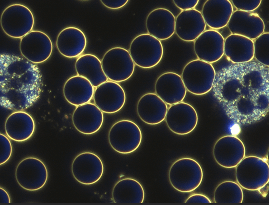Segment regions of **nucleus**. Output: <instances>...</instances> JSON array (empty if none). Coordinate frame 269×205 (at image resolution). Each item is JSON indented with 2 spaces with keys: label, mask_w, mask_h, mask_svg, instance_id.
Listing matches in <instances>:
<instances>
[{
  "label": "nucleus",
  "mask_w": 269,
  "mask_h": 205,
  "mask_svg": "<svg viewBox=\"0 0 269 205\" xmlns=\"http://www.w3.org/2000/svg\"><path fill=\"white\" fill-rule=\"evenodd\" d=\"M252 60L222 68L212 88L227 116L240 125L258 122L269 111V67Z\"/></svg>",
  "instance_id": "obj_1"
},
{
  "label": "nucleus",
  "mask_w": 269,
  "mask_h": 205,
  "mask_svg": "<svg viewBox=\"0 0 269 205\" xmlns=\"http://www.w3.org/2000/svg\"><path fill=\"white\" fill-rule=\"evenodd\" d=\"M0 103L15 111L24 110L39 99L42 79L37 66L24 57L6 54L0 56Z\"/></svg>",
  "instance_id": "obj_2"
},
{
  "label": "nucleus",
  "mask_w": 269,
  "mask_h": 205,
  "mask_svg": "<svg viewBox=\"0 0 269 205\" xmlns=\"http://www.w3.org/2000/svg\"><path fill=\"white\" fill-rule=\"evenodd\" d=\"M203 172L200 164L190 157H183L175 161L168 173L169 182L177 191L183 193L192 192L200 185Z\"/></svg>",
  "instance_id": "obj_3"
},
{
  "label": "nucleus",
  "mask_w": 269,
  "mask_h": 205,
  "mask_svg": "<svg viewBox=\"0 0 269 205\" xmlns=\"http://www.w3.org/2000/svg\"><path fill=\"white\" fill-rule=\"evenodd\" d=\"M235 176L241 187L248 190H257L269 182V165L257 156L244 157L236 166Z\"/></svg>",
  "instance_id": "obj_4"
},
{
  "label": "nucleus",
  "mask_w": 269,
  "mask_h": 205,
  "mask_svg": "<svg viewBox=\"0 0 269 205\" xmlns=\"http://www.w3.org/2000/svg\"><path fill=\"white\" fill-rule=\"evenodd\" d=\"M216 74L211 64L198 59L186 65L181 77L186 90L194 95H201L212 89Z\"/></svg>",
  "instance_id": "obj_5"
},
{
  "label": "nucleus",
  "mask_w": 269,
  "mask_h": 205,
  "mask_svg": "<svg viewBox=\"0 0 269 205\" xmlns=\"http://www.w3.org/2000/svg\"><path fill=\"white\" fill-rule=\"evenodd\" d=\"M129 52L135 64L147 69L159 63L163 56V49L160 40L148 33H144L132 40Z\"/></svg>",
  "instance_id": "obj_6"
},
{
  "label": "nucleus",
  "mask_w": 269,
  "mask_h": 205,
  "mask_svg": "<svg viewBox=\"0 0 269 205\" xmlns=\"http://www.w3.org/2000/svg\"><path fill=\"white\" fill-rule=\"evenodd\" d=\"M34 22L33 14L26 6L14 4L3 11L0 24L4 32L13 38H22L32 31Z\"/></svg>",
  "instance_id": "obj_7"
},
{
  "label": "nucleus",
  "mask_w": 269,
  "mask_h": 205,
  "mask_svg": "<svg viewBox=\"0 0 269 205\" xmlns=\"http://www.w3.org/2000/svg\"><path fill=\"white\" fill-rule=\"evenodd\" d=\"M111 147L117 152L128 154L135 151L141 142L142 135L138 125L128 120H122L114 124L108 134Z\"/></svg>",
  "instance_id": "obj_8"
},
{
  "label": "nucleus",
  "mask_w": 269,
  "mask_h": 205,
  "mask_svg": "<svg viewBox=\"0 0 269 205\" xmlns=\"http://www.w3.org/2000/svg\"><path fill=\"white\" fill-rule=\"evenodd\" d=\"M101 62L108 79L117 82L128 80L134 70L135 64L129 51L121 47L109 50L103 55Z\"/></svg>",
  "instance_id": "obj_9"
},
{
  "label": "nucleus",
  "mask_w": 269,
  "mask_h": 205,
  "mask_svg": "<svg viewBox=\"0 0 269 205\" xmlns=\"http://www.w3.org/2000/svg\"><path fill=\"white\" fill-rule=\"evenodd\" d=\"M16 180L24 189L35 191L42 188L46 184L48 172L44 163L36 157H30L21 160L15 171Z\"/></svg>",
  "instance_id": "obj_10"
},
{
  "label": "nucleus",
  "mask_w": 269,
  "mask_h": 205,
  "mask_svg": "<svg viewBox=\"0 0 269 205\" xmlns=\"http://www.w3.org/2000/svg\"><path fill=\"white\" fill-rule=\"evenodd\" d=\"M19 48L24 57L35 64L47 60L52 53L53 46L46 34L40 31L32 30L21 38Z\"/></svg>",
  "instance_id": "obj_11"
},
{
  "label": "nucleus",
  "mask_w": 269,
  "mask_h": 205,
  "mask_svg": "<svg viewBox=\"0 0 269 205\" xmlns=\"http://www.w3.org/2000/svg\"><path fill=\"white\" fill-rule=\"evenodd\" d=\"M74 178L85 185L94 184L102 177L104 171L103 162L95 154L89 152L80 153L74 158L71 166Z\"/></svg>",
  "instance_id": "obj_12"
},
{
  "label": "nucleus",
  "mask_w": 269,
  "mask_h": 205,
  "mask_svg": "<svg viewBox=\"0 0 269 205\" xmlns=\"http://www.w3.org/2000/svg\"><path fill=\"white\" fill-rule=\"evenodd\" d=\"M213 155L216 162L225 168L236 167L245 157V149L242 141L232 135L223 136L215 143Z\"/></svg>",
  "instance_id": "obj_13"
},
{
  "label": "nucleus",
  "mask_w": 269,
  "mask_h": 205,
  "mask_svg": "<svg viewBox=\"0 0 269 205\" xmlns=\"http://www.w3.org/2000/svg\"><path fill=\"white\" fill-rule=\"evenodd\" d=\"M165 119L168 127L172 132L178 135H185L191 132L196 127L198 116L192 106L181 102L170 107Z\"/></svg>",
  "instance_id": "obj_14"
},
{
  "label": "nucleus",
  "mask_w": 269,
  "mask_h": 205,
  "mask_svg": "<svg viewBox=\"0 0 269 205\" xmlns=\"http://www.w3.org/2000/svg\"><path fill=\"white\" fill-rule=\"evenodd\" d=\"M93 98L95 104L103 112L112 113L123 107L126 95L123 89L117 82L107 81L96 88Z\"/></svg>",
  "instance_id": "obj_15"
},
{
  "label": "nucleus",
  "mask_w": 269,
  "mask_h": 205,
  "mask_svg": "<svg viewBox=\"0 0 269 205\" xmlns=\"http://www.w3.org/2000/svg\"><path fill=\"white\" fill-rule=\"evenodd\" d=\"M224 39L216 30L204 31L195 41L194 50L199 59L211 64L224 54Z\"/></svg>",
  "instance_id": "obj_16"
},
{
  "label": "nucleus",
  "mask_w": 269,
  "mask_h": 205,
  "mask_svg": "<svg viewBox=\"0 0 269 205\" xmlns=\"http://www.w3.org/2000/svg\"><path fill=\"white\" fill-rule=\"evenodd\" d=\"M232 34L254 40L264 33L265 25L256 13L237 10L233 12L227 24Z\"/></svg>",
  "instance_id": "obj_17"
},
{
  "label": "nucleus",
  "mask_w": 269,
  "mask_h": 205,
  "mask_svg": "<svg viewBox=\"0 0 269 205\" xmlns=\"http://www.w3.org/2000/svg\"><path fill=\"white\" fill-rule=\"evenodd\" d=\"M155 89L156 94L166 104L170 105L181 102L187 90L182 77L172 72L160 75L156 80Z\"/></svg>",
  "instance_id": "obj_18"
},
{
  "label": "nucleus",
  "mask_w": 269,
  "mask_h": 205,
  "mask_svg": "<svg viewBox=\"0 0 269 205\" xmlns=\"http://www.w3.org/2000/svg\"><path fill=\"white\" fill-rule=\"evenodd\" d=\"M206 25L199 11L195 9L182 11L176 18L175 32L181 40L193 41L205 30Z\"/></svg>",
  "instance_id": "obj_19"
},
{
  "label": "nucleus",
  "mask_w": 269,
  "mask_h": 205,
  "mask_svg": "<svg viewBox=\"0 0 269 205\" xmlns=\"http://www.w3.org/2000/svg\"><path fill=\"white\" fill-rule=\"evenodd\" d=\"M73 123L80 132L90 135L97 132L103 121V112L95 104L88 103L77 107L72 116Z\"/></svg>",
  "instance_id": "obj_20"
},
{
  "label": "nucleus",
  "mask_w": 269,
  "mask_h": 205,
  "mask_svg": "<svg viewBox=\"0 0 269 205\" xmlns=\"http://www.w3.org/2000/svg\"><path fill=\"white\" fill-rule=\"evenodd\" d=\"M175 20L173 13L166 8L153 10L148 14L146 21L148 34L160 40L169 38L175 32Z\"/></svg>",
  "instance_id": "obj_21"
},
{
  "label": "nucleus",
  "mask_w": 269,
  "mask_h": 205,
  "mask_svg": "<svg viewBox=\"0 0 269 205\" xmlns=\"http://www.w3.org/2000/svg\"><path fill=\"white\" fill-rule=\"evenodd\" d=\"M87 45V39L83 32L75 27H68L62 30L58 34L56 46L60 53L68 58L80 55Z\"/></svg>",
  "instance_id": "obj_22"
},
{
  "label": "nucleus",
  "mask_w": 269,
  "mask_h": 205,
  "mask_svg": "<svg viewBox=\"0 0 269 205\" xmlns=\"http://www.w3.org/2000/svg\"><path fill=\"white\" fill-rule=\"evenodd\" d=\"M137 112L141 120L151 125L159 124L165 119L168 110L166 104L156 94L147 93L139 99Z\"/></svg>",
  "instance_id": "obj_23"
},
{
  "label": "nucleus",
  "mask_w": 269,
  "mask_h": 205,
  "mask_svg": "<svg viewBox=\"0 0 269 205\" xmlns=\"http://www.w3.org/2000/svg\"><path fill=\"white\" fill-rule=\"evenodd\" d=\"M32 116L23 110L15 111L7 117L5 128L7 136L11 140L22 142L29 139L35 129Z\"/></svg>",
  "instance_id": "obj_24"
},
{
  "label": "nucleus",
  "mask_w": 269,
  "mask_h": 205,
  "mask_svg": "<svg viewBox=\"0 0 269 205\" xmlns=\"http://www.w3.org/2000/svg\"><path fill=\"white\" fill-rule=\"evenodd\" d=\"M233 12L229 0H208L204 3L201 13L206 25L216 30L227 25Z\"/></svg>",
  "instance_id": "obj_25"
},
{
  "label": "nucleus",
  "mask_w": 269,
  "mask_h": 205,
  "mask_svg": "<svg viewBox=\"0 0 269 205\" xmlns=\"http://www.w3.org/2000/svg\"><path fill=\"white\" fill-rule=\"evenodd\" d=\"M224 54L233 64L251 61L254 57L253 40L231 34L224 39Z\"/></svg>",
  "instance_id": "obj_26"
},
{
  "label": "nucleus",
  "mask_w": 269,
  "mask_h": 205,
  "mask_svg": "<svg viewBox=\"0 0 269 205\" xmlns=\"http://www.w3.org/2000/svg\"><path fill=\"white\" fill-rule=\"evenodd\" d=\"M94 88L87 79L78 75L71 77L65 82L63 95L69 103L78 106L91 100L93 95Z\"/></svg>",
  "instance_id": "obj_27"
},
{
  "label": "nucleus",
  "mask_w": 269,
  "mask_h": 205,
  "mask_svg": "<svg viewBox=\"0 0 269 205\" xmlns=\"http://www.w3.org/2000/svg\"><path fill=\"white\" fill-rule=\"evenodd\" d=\"M112 197L116 203H141L144 199V191L138 181L127 178L119 180L115 184L112 191Z\"/></svg>",
  "instance_id": "obj_28"
},
{
  "label": "nucleus",
  "mask_w": 269,
  "mask_h": 205,
  "mask_svg": "<svg viewBox=\"0 0 269 205\" xmlns=\"http://www.w3.org/2000/svg\"><path fill=\"white\" fill-rule=\"evenodd\" d=\"M78 75L87 79L94 87L107 81L101 61L95 55L86 54L79 57L75 63Z\"/></svg>",
  "instance_id": "obj_29"
},
{
  "label": "nucleus",
  "mask_w": 269,
  "mask_h": 205,
  "mask_svg": "<svg viewBox=\"0 0 269 205\" xmlns=\"http://www.w3.org/2000/svg\"><path fill=\"white\" fill-rule=\"evenodd\" d=\"M243 199L241 186L235 182L227 181L219 184L214 192V202L218 203H242Z\"/></svg>",
  "instance_id": "obj_30"
},
{
  "label": "nucleus",
  "mask_w": 269,
  "mask_h": 205,
  "mask_svg": "<svg viewBox=\"0 0 269 205\" xmlns=\"http://www.w3.org/2000/svg\"><path fill=\"white\" fill-rule=\"evenodd\" d=\"M253 41L254 57L258 62L269 67V33H264Z\"/></svg>",
  "instance_id": "obj_31"
},
{
  "label": "nucleus",
  "mask_w": 269,
  "mask_h": 205,
  "mask_svg": "<svg viewBox=\"0 0 269 205\" xmlns=\"http://www.w3.org/2000/svg\"><path fill=\"white\" fill-rule=\"evenodd\" d=\"M0 165L6 162L10 158L12 153V146L9 138L0 133Z\"/></svg>",
  "instance_id": "obj_32"
},
{
  "label": "nucleus",
  "mask_w": 269,
  "mask_h": 205,
  "mask_svg": "<svg viewBox=\"0 0 269 205\" xmlns=\"http://www.w3.org/2000/svg\"><path fill=\"white\" fill-rule=\"evenodd\" d=\"M232 4L237 10L251 12L260 5L261 0H232Z\"/></svg>",
  "instance_id": "obj_33"
},
{
  "label": "nucleus",
  "mask_w": 269,
  "mask_h": 205,
  "mask_svg": "<svg viewBox=\"0 0 269 205\" xmlns=\"http://www.w3.org/2000/svg\"><path fill=\"white\" fill-rule=\"evenodd\" d=\"M175 5L182 11H185L194 9L198 5V0H174Z\"/></svg>",
  "instance_id": "obj_34"
},
{
  "label": "nucleus",
  "mask_w": 269,
  "mask_h": 205,
  "mask_svg": "<svg viewBox=\"0 0 269 205\" xmlns=\"http://www.w3.org/2000/svg\"><path fill=\"white\" fill-rule=\"evenodd\" d=\"M186 203H211L210 199L206 195L199 193L193 194L190 195L185 202Z\"/></svg>",
  "instance_id": "obj_35"
},
{
  "label": "nucleus",
  "mask_w": 269,
  "mask_h": 205,
  "mask_svg": "<svg viewBox=\"0 0 269 205\" xmlns=\"http://www.w3.org/2000/svg\"><path fill=\"white\" fill-rule=\"evenodd\" d=\"M101 2L108 8L116 9L124 6L128 2V0H101Z\"/></svg>",
  "instance_id": "obj_36"
},
{
  "label": "nucleus",
  "mask_w": 269,
  "mask_h": 205,
  "mask_svg": "<svg viewBox=\"0 0 269 205\" xmlns=\"http://www.w3.org/2000/svg\"><path fill=\"white\" fill-rule=\"evenodd\" d=\"M0 203H10L11 202L10 196L7 191L4 188H0Z\"/></svg>",
  "instance_id": "obj_37"
}]
</instances>
